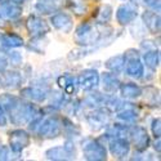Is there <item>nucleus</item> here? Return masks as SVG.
<instances>
[{"mask_svg":"<svg viewBox=\"0 0 161 161\" xmlns=\"http://www.w3.org/2000/svg\"><path fill=\"white\" fill-rule=\"evenodd\" d=\"M0 106L9 115L10 123L14 125L29 124L35 116L40 114L36 106L31 102H25L21 98L8 94V93L0 96Z\"/></svg>","mask_w":161,"mask_h":161,"instance_id":"f257e3e1","label":"nucleus"},{"mask_svg":"<svg viewBox=\"0 0 161 161\" xmlns=\"http://www.w3.org/2000/svg\"><path fill=\"white\" fill-rule=\"evenodd\" d=\"M103 39V34L99 23L83 22L80 23L74 32V42L80 47H89L98 44Z\"/></svg>","mask_w":161,"mask_h":161,"instance_id":"f03ea898","label":"nucleus"},{"mask_svg":"<svg viewBox=\"0 0 161 161\" xmlns=\"http://www.w3.org/2000/svg\"><path fill=\"white\" fill-rule=\"evenodd\" d=\"M83 156L89 161H103L107 158V150L99 139L85 138L81 143Z\"/></svg>","mask_w":161,"mask_h":161,"instance_id":"7ed1b4c3","label":"nucleus"},{"mask_svg":"<svg viewBox=\"0 0 161 161\" xmlns=\"http://www.w3.org/2000/svg\"><path fill=\"white\" fill-rule=\"evenodd\" d=\"M128 139H129L130 144H133L136 151H138V152L147 151L148 147L151 146V139H150L148 133H147L146 128H143L141 125L129 126Z\"/></svg>","mask_w":161,"mask_h":161,"instance_id":"20e7f679","label":"nucleus"},{"mask_svg":"<svg viewBox=\"0 0 161 161\" xmlns=\"http://www.w3.org/2000/svg\"><path fill=\"white\" fill-rule=\"evenodd\" d=\"M45 156L48 160L54 161H66L74 160L76 157V147L72 141H67L63 146H56L45 151Z\"/></svg>","mask_w":161,"mask_h":161,"instance_id":"39448f33","label":"nucleus"},{"mask_svg":"<svg viewBox=\"0 0 161 161\" xmlns=\"http://www.w3.org/2000/svg\"><path fill=\"white\" fill-rule=\"evenodd\" d=\"M106 137V136H104ZM108 150L111 155L117 160H124L130 153V142L128 138L120 137H106Z\"/></svg>","mask_w":161,"mask_h":161,"instance_id":"423d86ee","label":"nucleus"},{"mask_svg":"<svg viewBox=\"0 0 161 161\" xmlns=\"http://www.w3.org/2000/svg\"><path fill=\"white\" fill-rule=\"evenodd\" d=\"M30 134L23 129H16L9 133V148L12 152L19 153L30 146Z\"/></svg>","mask_w":161,"mask_h":161,"instance_id":"0eeeda50","label":"nucleus"},{"mask_svg":"<svg viewBox=\"0 0 161 161\" xmlns=\"http://www.w3.org/2000/svg\"><path fill=\"white\" fill-rule=\"evenodd\" d=\"M86 123L93 130H102L108 126L110 112L104 108H93L92 112L86 115Z\"/></svg>","mask_w":161,"mask_h":161,"instance_id":"6e6552de","label":"nucleus"},{"mask_svg":"<svg viewBox=\"0 0 161 161\" xmlns=\"http://www.w3.org/2000/svg\"><path fill=\"white\" fill-rule=\"evenodd\" d=\"M138 17V5L131 2L126 4H121L116 10V21L121 26H128L134 22Z\"/></svg>","mask_w":161,"mask_h":161,"instance_id":"1a4fd4ad","label":"nucleus"},{"mask_svg":"<svg viewBox=\"0 0 161 161\" xmlns=\"http://www.w3.org/2000/svg\"><path fill=\"white\" fill-rule=\"evenodd\" d=\"M26 30H27V32L32 37H36V36L47 35L50 31V27L44 18L31 14V16H29L27 19H26Z\"/></svg>","mask_w":161,"mask_h":161,"instance_id":"9d476101","label":"nucleus"},{"mask_svg":"<svg viewBox=\"0 0 161 161\" xmlns=\"http://www.w3.org/2000/svg\"><path fill=\"white\" fill-rule=\"evenodd\" d=\"M77 84L79 88H81L83 90L90 92L98 88L99 85V74L94 69H86L83 70L77 76Z\"/></svg>","mask_w":161,"mask_h":161,"instance_id":"9b49d317","label":"nucleus"},{"mask_svg":"<svg viewBox=\"0 0 161 161\" xmlns=\"http://www.w3.org/2000/svg\"><path fill=\"white\" fill-rule=\"evenodd\" d=\"M50 25L57 31H61L63 34H69L74 29V19L69 13L58 10L50 16Z\"/></svg>","mask_w":161,"mask_h":161,"instance_id":"f8f14e48","label":"nucleus"},{"mask_svg":"<svg viewBox=\"0 0 161 161\" xmlns=\"http://www.w3.org/2000/svg\"><path fill=\"white\" fill-rule=\"evenodd\" d=\"M22 7L10 0H2L0 4V16L4 21H17L22 16Z\"/></svg>","mask_w":161,"mask_h":161,"instance_id":"ddd939ff","label":"nucleus"},{"mask_svg":"<svg viewBox=\"0 0 161 161\" xmlns=\"http://www.w3.org/2000/svg\"><path fill=\"white\" fill-rule=\"evenodd\" d=\"M64 0H36L35 2V10L40 14H53L62 9Z\"/></svg>","mask_w":161,"mask_h":161,"instance_id":"4468645a","label":"nucleus"},{"mask_svg":"<svg viewBox=\"0 0 161 161\" xmlns=\"http://www.w3.org/2000/svg\"><path fill=\"white\" fill-rule=\"evenodd\" d=\"M124 71L128 76H130L133 79H141L144 76V64L139 57L125 58Z\"/></svg>","mask_w":161,"mask_h":161,"instance_id":"2eb2a0df","label":"nucleus"},{"mask_svg":"<svg viewBox=\"0 0 161 161\" xmlns=\"http://www.w3.org/2000/svg\"><path fill=\"white\" fill-rule=\"evenodd\" d=\"M142 22L144 25V27L151 34H153V35L160 34V29H161L160 13H156L153 10H150V9L144 10L142 13Z\"/></svg>","mask_w":161,"mask_h":161,"instance_id":"dca6fc26","label":"nucleus"},{"mask_svg":"<svg viewBox=\"0 0 161 161\" xmlns=\"http://www.w3.org/2000/svg\"><path fill=\"white\" fill-rule=\"evenodd\" d=\"M21 97L32 101V102H39L42 103L49 97V92L45 88L42 86H29V88H23L21 89Z\"/></svg>","mask_w":161,"mask_h":161,"instance_id":"f3484780","label":"nucleus"},{"mask_svg":"<svg viewBox=\"0 0 161 161\" xmlns=\"http://www.w3.org/2000/svg\"><path fill=\"white\" fill-rule=\"evenodd\" d=\"M99 84L102 85V89L107 94H114L115 92L119 90L120 86V80L116 76V74L114 72H103L102 75H99Z\"/></svg>","mask_w":161,"mask_h":161,"instance_id":"a211bd4d","label":"nucleus"},{"mask_svg":"<svg viewBox=\"0 0 161 161\" xmlns=\"http://www.w3.org/2000/svg\"><path fill=\"white\" fill-rule=\"evenodd\" d=\"M22 84V76L17 71H3L0 72V86L7 89H17Z\"/></svg>","mask_w":161,"mask_h":161,"instance_id":"6ab92c4d","label":"nucleus"},{"mask_svg":"<svg viewBox=\"0 0 161 161\" xmlns=\"http://www.w3.org/2000/svg\"><path fill=\"white\" fill-rule=\"evenodd\" d=\"M57 84L67 96H74L77 93L79 84H77V77L70 75V74H63L57 79Z\"/></svg>","mask_w":161,"mask_h":161,"instance_id":"aec40b11","label":"nucleus"},{"mask_svg":"<svg viewBox=\"0 0 161 161\" xmlns=\"http://www.w3.org/2000/svg\"><path fill=\"white\" fill-rule=\"evenodd\" d=\"M0 45L7 49H14L25 45L23 37L16 32H4L0 35Z\"/></svg>","mask_w":161,"mask_h":161,"instance_id":"412c9836","label":"nucleus"},{"mask_svg":"<svg viewBox=\"0 0 161 161\" xmlns=\"http://www.w3.org/2000/svg\"><path fill=\"white\" fill-rule=\"evenodd\" d=\"M139 117V112L136 111L133 106H125L117 111V120H120L123 124H136Z\"/></svg>","mask_w":161,"mask_h":161,"instance_id":"4be33fe9","label":"nucleus"},{"mask_svg":"<svg viewBox=\"0 0 161 161\" xmlns=\"http://www.w3.org/2000/svg\"><path fill=\"white\" fill-rule=\"evenodd\" d=\"M119 90L121 93V97L125 99H136L142 96V88L137 84H133V83L120 84Z\"/></svg>","mask_w":161,"mask_h":161,"instance_id":"5701e85b","label":"nucleus"},{"mask_svg":"<svg viewBox=\"0 0 161 161\" xmlns=\"http://www.w3.org/2000/svg\"><path fill=\"white\" fill-rule=\"evenodd\" d=\"M143 64L148 67L151 71H156L160 66V52L158 49H150L146 50L143 54Z\"/></svg>","mask_w":161,"mask_h":161,"instance_id":"b1692460","label":"nucleus"},{"mask_svg":"<svg viewBox=\"0 0 161 161\" xmlns=\"http://www.w3.org/2000/svg\"><path fill=\"white\" fill-rule=\"evenodd\" d=\"M104 66L106 69L108 70L110 72H114V74H120L124 71V66H125V57L124 54H117V56H114L111 58H108L106 62H104Z\"/></svg>","mask_w":161,"mask_h":161,"instance_id":"393cba45","label":"nucleus"},{"mask_svg":"<svg viewBox=\"0 0 161 161\" xmlns=\"http://www.w3.org/2000/svg\"><path fill=\"white\" fill-rule=\"evenodd\" d=\"M112 13H114V9L110 4H103L101 5L98 9H97V13L94 16V19H96V23H99V25H104L107 22H110L111 18H112Z\"/></svg>","mask_w":161,"mask_h":161,"instance_id":"a878e982","label":"nucleus"},{"mask_svg":"<svg viewBox=\"0 0 161 161\" xmlns=\"http://www.w3.org/2000/svg\"><path fill=\"white\" fill-rule=\"evenodd\" d=\"M64 3L76 16H84L88 12V7L85 0H64Z\"/></svg>","mask_w":161,"mask_h":161,"instance_id":"bb28decb","label":"nucleus"},{"mask_svg":"<svg viewBox=\"0 0 161 161\" xmlns=\"http://www.w3.org/2000/svg\"><path fill=\"white\" fill-rule=\"evenodd\" d=\"M130 2L136 5H143L144 8L153 10L156 13H160V9H161L160 0H130Z\"/></svg>","mask_w":161,"mask_h":161,"instance_id":"cd10ccee","label":"nucleus"},{"mask_svg":"<svg viewBox=\"0 0 161 161\" xmlns=\"http://www.w3.org/2000/svg\"><path fill=\"white\" fill-rule=\"evenodd\" d=\"M7 61H8V63H10L12 66H14V67H17V66H19L21 63H22V56L19 54L18 52H10L9 54H8V58H7Z\"/></svg>","mask_w":161,"mask_h":161,"instance_id":"c85d7f7f","label":"nucleus"},{"mask_svg":"<svg viewBox=\"0 0 161 161\" xmlns=\"http://www.w3.org/2000/svg\"><path fill=\"white\" fill-rule=\"evenodd\" d=\"M161 120L160 117H156L152 120V123H151V129H152V136L155 138H160L161 137Z\"/></svg>","mask_w":161,"mask_h":161,"instance_id":"c756f323","label":"nucleus"},{"mask_svg":"<svg viewBox=\"0 0 161 161\" xmlns=\"http://www.w3.org/2000/svg\"><path fill=\"white\" fill-rule=\"evenodd\" d=\"M7 116H5V111L3 110V107L0 106V128H5L7 126Z\"/></svg>","mask_w":161,"mask_h":161,"instance_id":"7c9ffc66","label":"nucleus"},{"mask_svg":"<svg viewBox=\"0 0 161 161\" xmlns=\"http://www.w3.org/2000/svg\"><path fill=\"white\" fill-rule=\"evenodd\" d=\"M9 158V150L5 146H0V160H8Z\"/></svg>","mask_w":161,"mask_h":161,"instance_id":"2f4dec72","label":"nucleus"},{"mask_svg":"<svg viewBox=\"0 0 161 161\" xmlns=\"http://www.w3.org/2000/svg\"><path fill=\"white\" fill-rule=\"evenodd\" d=\"M7 66H8V61H7V57L0 54V72H3L7 70Z\"/></svg>","mask_w":161,"mask_h":161,"instance_id":"473e14b6","label":"nucleus"},{"mask_svg":"<svg viewBox=\"0 0 161 161\" xmlns=\"http://www.w3.org/2000/svg\"><path fill=\"white\" fill-rule=\"evenodd\" d=\"M155 143H153V148L155 151H157V153L160 155V138H155Z\"/></svg>","mask_w":161,"mask_h":161,"instance_id":"72a5a7b5","label":"nucleus"},{"mask_svg":"<svg viewBox=\"0 0 161 161\" xmlns=\"http://www.w3.org/2000/svg\"><path fill=\"white\" fill-rule=\"evenodd\" d=\"M10 2H13V3H16V4H23L25 2H26V0H10Z\"/></svg>","mask_w":161,"mask_h":161,"instance_id":"f704fd0d","label":"nucleus"},{"mask_svg":"<svg viewBox=\"0 0 161 161\" xmlns=\"http://www.w3.org/2000/svg\"><path fill=\"white\" fill-rule=\"evenodd\" d=\"M5 21L2 18V16H0V27H4V26H5V23H4Z\"/></svg>","mask_w":161,"mask_h":161,"instance_id":"c9c22d12","label":"nucleus"},{"mask_svg":"<svg viewBox=\"0 0 161 161\" xmlns=\"http://www.w3.org/2000/svg\"><path fill=\"white\" fill-rule=\"evenodd\" d=\"M121 2H125V0H121Z\"/></svg>","mask_w":161,"mask_h":161,"instance_id":"e433bc0d","label":"nucleus"},{"mask_svg":"<svg viewBox=\"0 0 161 161\" xmlns=\"http://www.w3.org/2000/svg\"><path fill=\"white\" fill-rule=\"evenodd\" d=\"M96 2H99V0H96Z\"/></svg>","mask_w":161,"mask_h":161,"instance_id":"4c0bfd02","label":"nucleus"},{"mask_svg":"<svg viewBox=\"0 0 161 161\" xmlns=\"http://www.w3.org/2000/svg\"><path fill=\"white\" fill-rule=\"evenodd\" d=\"M0 2H2V0H0Z\"/></svg>","mask_w":161,"mask_h":161,"instance_id":"58836bf2","label":"nucleus"}]
</instances>
